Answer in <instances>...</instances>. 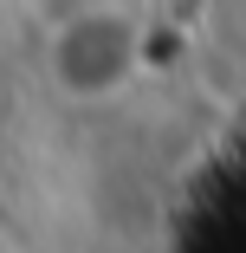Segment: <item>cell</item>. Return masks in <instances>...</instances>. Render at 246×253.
Returning a JSON list of instances; mask_svg holds the SVG:
<instances>
[{"label":"cell","instance_id":"1","mask_svg":"<svg viewBox=\"0 0 246 253\" xmlns=\"http://www.w3.org/2000/svg\"><path fill=\"white\" fill-rule=\"evenodd\" d=\"M188 253H246V163L214 169L208 201H201V227H194Z\"/></svg>","mask_w":246,"mask_h":253}]
</instances>
